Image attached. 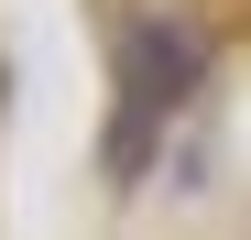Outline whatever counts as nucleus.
<instances>
[{
    "mask_svg": "<svg viewBox=\"0 0 251 240\" xmlns=\"http://www.w3.org/2000/svg\"><path fill=\"white\" fill-rule=\"evenodd\" d=\"M109 76H120V98H109V186H142L153 175V142L186 120V98L207 88V33L186 22V11H142L131 33H120V55H109Z\"/></svg>",
    "mask_w": 251,
    "mask_h": 240,
    "instance_id": "f257e3e1",
    "label": "nucleus"
}]
</instances>
